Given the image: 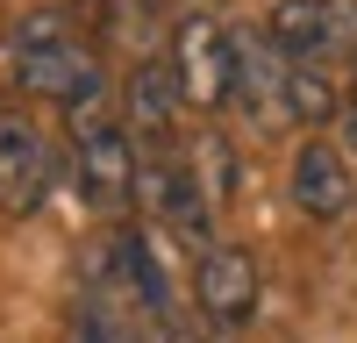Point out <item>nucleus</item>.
Here are the masks:
<instances>
[{
  "mask_svg": "<svg viewBox=\"0 0 357 343\" xmlns=\"http://www.w3.org/2000/svg\"><path fill=\"white\" fill-rule=\"evenodd\" d=\"M8 65H15V79H22V93L57 100L65 114H93L100 93H107L100 57L72 36V22L57 15V8H36V15L15 29V57H8Z\"/></svg>",
  "mask_w": 357,
  "mask_h": 343,
  "instance_id": "obj_1",
  "label": "nucleus"
},
{
  "mask_svg": "<svg viewBox=\"0 0 357 343\" xmlns=\"http://www.w3.org/2000/svg\"><path fill=\"white\" fill-rule=\"evenodd\" d=\"M65 179L93 215H129L136 179H143V143L129 136L122 114H72V158H65Z\"/></svg>",
  "mask_w": 357,
  "mask_h": 343,
  "instance_id": "obj_2",
  "label": "nucleus"
},
{
  "mask_svg": "<svg viewBox=\"0 0 357 343\" xmlns=\"http://www.w3.org/2000/svg\"><path fill=\"white\" fill-rule=\"evenodd\" d=\"M136 208L151 229H172L178 243H215V193H207L200 165L178 158V151H143V179H136Z\"/></svg>",
  "mask_w": 357,
  "mask_h": 343,
  "instance_id": "obj_3",
  "label": "nucleus"
},
{
  "mask_svg": "<svg viewBox=\"0 0 357 343\" xmlns=\"http://www.w3.org/2000/svg\"><path fill=\"white\" fill-rule=\"evenodd\" d=\"M286 72H293V57L264 36V22L257 29L250 22L229 29V107L243 114V122H257V129L293 122L286 114Z\"/></svg>",
  "mask_w": 357,
  "mask_h": 343,
  "instance_id": "obj_4",
  "label": "nucleus"
},
{
  "mask_svg": "<svg viewBox=\"0 0 357 343\" xmlns=\"http://www.w3.org/2000/svg\"><path fill=\"white\" fill-rule=\"evenodd\" d=\"M264 36H272L293 65L357 57V0H272V8H264Z\"/></svg>",
  "mask_w": 357,
  "mask_h": 343,
  "instance_id": "obj_5",
  "label": "nucleus"
},
{
  "mask_svg": "<svg viewBox=\"0 0 357 343\" xmlns=\"http://www.w3.org/2000/svg\"><path fill=\"white\" fill-rule=\"evenodd\" d=\"M193 307L215 322L222 336L250 329L257 307H264V279H257V257L243 243H207L200 265H193Z\"/></svg>",
  "mask_w": 357,
  "mask_h": 343,
  "instance_id": "obj_6",
  "label": "nucleus"
},
{
  "mask_svg": "<svg viewBox=\"0 0 357 343\" xmlns=\"http://www.w3.org/2000/svg\"><path fill=\"white\" fill-rule=\"evenodd\" d=\"M165 57H172L178 86H186V107L193 114H222L229 107V22H215V15H178Z\"/></svg>",
  "mask_w": 357,
  "mask_h": 343,
  "instance_id": "obj_7",
  "label": "nucleus"
},
{
  "mask_svg": "<svg viewBox=\"0 0 357 343\" xmlns=\"http://www.w3.org/2000/svg\"><path fill=\"white\" fill-rule=\"evenodd\" d=\"M57 186V158L22 107H0V215H36Z\"/></svg>",
  "mask_w": 357,
  "mask_h": 343,
  "instance_id": "obj_8",
  "label": "nucleus"
},
{
  "mask_svg": "<svg viewBox=\"0 0 357 343\" xmlns=\"http://www.w3.org/2000/svg\"><path fill=\"white\" fill-rule=\"evenodd\" d=\"M286 193H293V208H301L307 222H343V215H350V200H357L350 151H343V143L307 136L301 151H293V165H286Z\"/></svg>",
  "mask_w": 357,
  "mask_h": 343,
  "instance_id": "obj_9",
  "label": "nucleus"
},
{
  "mask_svg": "<svg viewBox=\"0 0 357 343\" xmlns=\"http://www.w3.org/2000/svg\"><path fill=\"white\" fill-rule=\"evenodd\" d=\"M122 122L129 136L143 143V151H172V136L178 122H186V86H178L172 72V57H136V72H129V93H122Z\"/></svg>",
  "mask_w": 357,
  "mask_h": 343,
  "instance_id": "obj_10",
  "label": "nucleus"
},
{
  "mask_svg": "<svg viewBox=\"0 0 357 343\" xmlns=\"http://www.w3.org/2000/svg\"><path fill=\"white\" fill-rule=\"evenodd\" d=\"M114 265H122V286H129V300L151 314L158 329H172V279H165V257H158V236H151V222H122L114 229Z\"/></svg>",
  "mask_w": 357,
  "mask_h": 343,
  "instance_id": "obj_11",
  "label": "nucleus"
},
{
  "mask_svg": "<svg viewBox=\"0 0 357 343\" xmlns=\"http://www.w3.org/2000/svg\"><path fill=\"white\" fill-rule=\"evenodd\" d=\"M286 114H293V122H307V129L343 122V93H336L329 65H293V72H286Z\"/></svg>",
  "mask_w": 357,
  "mask_h": 343,
  "instance_id": "obj_12",
  "label": "nucleus"
},
{
  "mask_svg": "<svg viewBox=\"0 0 357 343\" xmlns=\"http://www.w3.org/2000/svg\"><path fill=\"white\" fill-rule=\"evenodd\" d=\"M193 165H200V179H207L215 200H236V151H229L222 129H200L193 136Z\"/></svg>",
  "mask_w": 357,
  "mask_h": 343,
  "instance_id": "obj_13",
  "label": "nucleus"
},
{
  "mask_svg": "<svg viewBox=\"0 0 357 343\" xmlns=\"http://www.w3.org/2000/svg\"><path fill=\"white\" fill-rule=\"evenodd\" d=\"M72 343H129V336H122V322L107 314V300H100V294H86V300H79V314H72Z\"/></svg>",
  "mask_w": 357,
  "mask_h": 343,
  "instance_id": "obj_14",
  "label": "nucleus"
},
{
  "mask_svg": "<svg viewBox=\"0 0 357 343\" xmlns=\"http://www.w3.org/2000/svg\"><path fill=\"white\" fill-rule=\"evenodd\" d=\"M336 129H343V151H350V158H357V93H350V100H343V122H336Z\"/></svg>",
  "mask_w": 357,
  "mask_h": 343,
  "instance_id": "obj_15",
  "label": "nucleus"
},
{
  "mask_svg": "<svg viewBox=\"0 0 357 343\" xmlns=\"http://www.w3.org/2000/svg\"><path fill=\"white\" fill-rule=\"evenodd\" d=\"M165 343H200V336H165Z\"/></svg>",
  "mask_w": 357,
  "mask_h": 343,
  "instance_id": "obj_16",
  "label": "nucleus"
}]
</instances>
